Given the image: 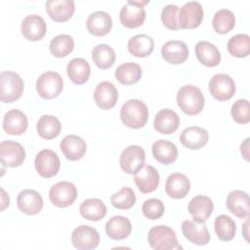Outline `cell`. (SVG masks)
Segmentation results:
<instances>
[{"mask_svg":"<svg viewBox=\"0 0 250 250\" xmlns=\"http://www.w3.org/2000/svg\"><path fill=\"white\" fill-rule=\"evenodd\" d=\"M88 31L94 36H104L112 27V20L108 13L96 11L91 13L86 21Z\"/></svg>","mask_w":250,"mask_h":250,"instance_id":"obj_19","label":"cell"},{"mask_svg":"<svg viewBox=\"0 0 250 250\" xmlns=\"http://www.w3.org/2000/svg\"><path fill=\"white\" fill-rule=\"evenodd\" d=\"M0 159L6 167H18L25 159V150L18 142L3 141L0 144Z\"/></svg>","mask_w":250,"mask_h":250,"instance_id":"obj_13","label":"cell"},{"mask_svg":"<svg viewBox=\"0 0 250 250\" xmlns=\"http://www.w3.org/2000/svg\"><path fill=\"white\" fill-rule=\"evenodd\" d=\"M1 191H2V210H4L7 206H9V203H10V198H9V195L6 194L5 190L3 188H1Z\"/></svg>","mask_w":250,"mask_h":250,"instance_id":"obj_47","label":"cell"},{"mask_svg":"<svg viewBox=\"0 0 250 250\" xmlns=\"http://www.w3.org/2000/svg\"><path fill=\"white\" fill-rule=\"evenodd\" d=\"M214 229L220 240L230 241L235 235L236 225L230 217L227 215H220L215 219Z\"/></svg>","mask_w":250,"mask_h":250,"instance_id":"obj_38","label":"cell"},{"mask_svg":"<svg viewBox=\"0 0 250 250\" xmlns=\"http://www.w3.org/2000/svg\"><path fill=\"white\" fill-rule=\"evenodd\" d=\"M178 15L179 7L174 4H168L161 11V21L163 24L169 29H180L178 24Z\"/></svg>","mask_w":250,"mask_h":250,"instance_id":"obj_45","label":"cell"},{"mask_svg":"<svg viewBox=\"0 0 250 250\" xmlns=\"http://www.w3.org/2000/svg\"><path fill=\"white\" fill-rule=\"evenodd\" d=\"M235 24V17L233 13L229 9H221L215 13L212 25L214 30L220 34H226L229 32Z\"/></svg>","mask_w":250,"mask_h":250,"instance_id":"obj_39","label":"cell"},{"mask_svg":"<svg viewBox=\"0 0 250 250\" xmlns=\"http://www.w3.org/2000/svg\"><path fill=\"white\" fill-rule=\"evenodd\" d=\"M92 59L98 67L106 69L114 63L115 52L107 44H99L92 50Z\"/></svg>","mask_w":250,"mask_h":250,"instance_id":"obj_37","label":"cell"},{"mask_svg":"<svg viewBox=\"0 0 250 250\" xmlns=\"http://www.w3.org/2000/svg\"><path fill=\"white\" fill-rule=\"evenodd\" d=\"M147 241L154 250H176L182 249L175 231L163 225L152 227L147 233Z\"/></svg>","mask_w":250,"mask_h":250,"instance_id":"obj_3","label":"cell"},{"mask_svg":"<svg viewBox=\"0 0 250 250\" xmlns=\"http://www.w3.org/2000/svg\"><path fill=\"white\" fill-rule=\"evenodd\" d=\"M203 8L199 2H187L179 9L178 24L179 28H195L200 25L203 19Z\"/></svg>","mask_w":250,"mask_h":250,"instance_id":"obj_9","label":"cell"},{"mask_svg":"<svg viewBox=\"0 0 250 250\" xmlns=\"http://www.w3.org/2000/svg\"><path fill=\"white\" fill-rule=\"evenodd\" d=\"M45 6L50 18L58 22L69 20L75 10L73 0H49Z\"/></svg>","mask_w":250,"mask_h":250,"instance_id":"obj_21","label":"cell"},{"mask_svg":"<svg viewBox=\"0 0 250 250\" xmlns=\"http://www.w3.org/2000/svg\"><path fill=\"white\" fill-rule=\"evenodd\" d=\"M190 189L188 178L182 173H173L168 176L165 183L166 193L175 199H181L188 195Z\"/></svg>","mask_w":250,"mask_h":250,"instance_id":"obj_23","label":"cell"},{"mask_svg":"<svg viewBox=\"0 0 250 250\" xmlns=\"http://www.w3.org/2000/svg\"><path fill=\"white\" fill-rule=\"evenodd\" d=\"M120 118L123 124L129 128H142L146 125L148 118L147 106L140 100H128L120 109Z\"/></svg>","mask_w":250,"mask_h":250,"instance_id":"obj_1","label":"cell"},{"mask_svg":"<svg viewBox=\"0 0 250 250\" xmlns=\"http://www.w3.org/2000/svg\"><path fill=\"white\" fill-rule=\"evenodd\" d=\"M195 56L197 60L204 65L208 67L216 66L221 62V53L218 48L208 42V41H199L194 47Z\"/></svg>","mask_w":250,"mask_h":250,"instance_id":"obj_29","label":"cell"},{"mask_svg":"<svg viewBox=\"0 0 250 250\" xmlns=\"http://www.w3.org/2000/svg\"><path fill=\"white\" fill-rule=\"evenodd\" d=\"M182 232L188 240L196 245H205L210 241V233L203 223L186 220L182 223Z\"/></svg>","mask_w":250,"mask_h":250,"instance_id":"obj_18","label":"cell"},{"mask_svg":"<svg viewBox=\"0 0 250 250\" xmlns=\"http://www.w3.org/2000/svg\"><path fill=\"white\" fill-rule=\"evenodd\" d=\"M21 31L23 37L29 41L41 40L47 31L44 19L38 15L26 16L21 21Z\"/></svg>","mask_w":250,"mask_h":250,"instance_id":"obj_14","label":"cell"},{"mask_svg":"<svg viewBox=\"0 0 250 250\" xmlns=\"http://www.w3.org/2000/svg\"><path fill=\"white\" fill-rule=\"evenodd\" d=\"M74 48V41L70 35L59 34L55 36L49 45L50 52L57 58H63L69 55Z\"/></svg>","mask_w":250,"mask_h":250,"instance_id":"obj_40","label":"cell"},{"mask_svg":"<svg viewBox=\"0 0 250 250\" xmlns=\"http://www.w3.org/2000/svg\"><path fill=\"white\" fill-rule=\"evenodd\" d=\"M34 166L41 177L51 178L58 174L61 162L55 151L52 149H42L35 156Z\"/></svg>","mask_w":250,"mask_h":250,"instance_id":"obj_11","label":"cell"},{"mask_svg":"<svg viewBox=\"0 0 250 250\" xmlns=\"http://www.w3.org/2000/svg\"><path fill=\"white\" fill-rule=\"evenodd\" d=\"M228 51L236 58H245L250 53V37L247 34H236L228 42Z\"/></svg>","mask_w":250,"mask_h":250,"instance_id":"obj_41","label":"cell"},{"mask_svg":"<svg viewBox=\"0 0 250 250\" xmlns=\"http://www.w3.org/2000/svg\"><path fill=\"white\" fill-rule=\"evenodd\" d=\"M128 51L135 57L145 58L149 56L154 49V41L147 34H137L128 41Z\"/></svg>","mask_w":250,"mask_h":250,"instance_id":"obj_33","label":"cell"},{"mask_svg":"<svg viewBox=\"0 0 250 250\" xmlns=\"http://www.w3.org/2000/svg\"><path fill=\"white\" fill-rule=\"evenodd\" d=\"M132 230V225L128 218L123 216H114L105 224L106 235L115 240L127 238Z\"/></svg>","mask_w":250,"mask_h":250,"instance_id":"obj_30","label":"cell"},{"mask_svg":"<svg viewBox=\"0 0 250 250\" xmlns=\"http://www.w3.org/2000/svg\"><path fill=\"white\" fill-rule=\"evenodd\" d=\"M143 71L141 66L136 62H124L115 70V78L121 84L132 85L137 83L142 77Z\"/></svg>","mask_w":250,"mask_h":250,"instance_id":"obj_36","label":"cell"},{"mask_svg":"<svg viewBox=\"0 0 250 250\" xmlns=\"http://www.w3.org/2000/svg\"><path fill=\"white\" fill-rule=\"evenodd\" d=\"M146 152L140 146H129L120 154L119 164L121 169L129 174H137L145 165Z\"/></svg>","mask_w":250,"mask_h":250,"instance_id":"obj_7","label":"cell"},{"mask_svg":"<svg viewBox=\"0 0 250 250\" xmlns=\"http://www.w3.org/2000/svg\"><path fill=\"white\" fill-rule=\"evenodd\" d=\"M148 1H127L119 13L120 22L127 28H136L142 25L146 20L145 5Z\"/></svg>","mask_w":250,"mask_h":250,"instance_id":"obj_6","label":"cell"},{"mask_svg":"<svg viewBox=\"0 0 250 250\" xmlns=\"http://www.w3.org/2000/svg\"><path fill=\"white\" fill-rule=\"evenodd\" d=\"M62 77L55 71L44 72L36 80L37 93L45 100H51L58 97L62 91Z\"/></svg>","mask_w":250,"mask_h":250,"instance_id":"obj_5","label":"cell"},{"mask_svg":"<svg viewBox=\"0 0 250 250\" xmlns=\"http://www.w3.org/2000/svg\"><path fill=\"white\" fill-rule=\"evenodd\" d=\"M22 78L14 71H2L0 74V100L13 103L21 98L23 92Z\"/></svg>","mask_w":250,"mask_h":250,"instance_id":"obj_4","label":"cell"},{"mask_svg":"<svg viewBox=\"0 0 250 250\" xmlns=\"http://www.w3.org/2000/svg\"><path fill=\"white\" fill-rule=\"evenodd\" d=\"M177 104L188 115H196L204 107V96L199 88L193 85H185L177 93Z\"/></svg>","mask_w":250,"mask_h":250,"instance_id":"obj_2","label":"cell"},{"mask_svg":"<svg viewBox=\"0 0 250 250\" xmlns=\"http://www.w3.org/2000/svg\"><path fill=\"white\" fill-rule=\"evenodd\" d=\"M110 202L117 209L127 210L135 205L136 194L131 188L123 187L119 191L110 196Z\"/></svg>","mask_w":250,"mask_h":250,"instance_id":"obj_42","label":"cell"},{"mask_svg":"<svg viewBox=\"0 0 250 250\" xmlns=\"http://www.w3.org/2000/svg\"><path fill=\"white\" fill-rule=\"evenodd\" d=\"M214 209V204L208 196L199 194L191 198L188 210L192 219L198 223H204L208 220Z\"/></svg>","mask_w":250,"mask_h":250,"instance_id":"obj_20","label":"cell"},{"mask_svg":"<svg viewBox=\"0 0 250 250\" xmlns=\"http://www.w3.org/2000/svg\"><path fill=\"white\" fill-rule=\"evenodd\" d=\"M209 92L218 101H228L235 93V83L233 79L226 73L215 74L208 84Z\"/></svg>","mask_w":250,"mask_h":250,"instance_id":"obj_10","label":"cell"},{"mask_svg":"<svg viewBox=\"0 0 250 250\" xmlns=\"http://www.w3.org/2000/svg\"><path fill=\"white\" fill-rule=\"evenodd\" d=\"M28 121L26 115L19 109H11L4 115L3 118V129L7 134L10 135H21L27 129Z\"/></svg>","mask_w":250,"mask_h":250,"instance_id":"obj_24","label":"cell"},{"mask_svg":"<svg viewBox=\"0 0 250 250\" xmlns=\"http://www.w3.org/2000/svg\"><path fill=\"white\" fill-rule=\"evenodd\" d=\"M80 215L89 221H100L106 214L105 204L99 198H88L79 207Z\"/></svg>","mask_w":250,"mask_h":250,"instance_id":"obj_34","label":"cell"},{"mask_svg":"<svg viewBox=\"0 0 250 250\" xmlns=\"http://www.w3.org/2000/svg\"><path fill=\"white\" fill-rule=\"evenodd\" d=\"M230 114L232 119L239 124H247L250 121V106L246 99H239L231 106Z\"/></svg>","mask_w":250,"mask_h":250,"instance_id":"obj_43","label":"cell"},{"mask_svg":"<svg viewBox=\"0 0 250 250\" xmlns=\"http://www.w3.org/2000/svg\"><path fill=\"white\" fill-rule=\"evenodd\" d=\"M61 150L66 159L76 161L81 159L87 149L85 141L76 135H67L61 142Z\"/></svg>","mask_w":250,"mask_h":250,"instance_id":"obj_22","label":"cell"},{"mask_svg":"<svg viewBox=\"0 0 250 250\" xmlns=\"http://www.w3.org/2000/svg\"><path fill=\"white\" fill-rule=\"evenodd\" d=\"M66 71L69 79L76 85H82L88 81L91 67L83 58L72 59L66 66Z\"/></svg>","mask_w":250,"mask_h":250,"instance_id":"obj_31","label":"cell"},{"mask_svg":"<svg viewBox=\"0 0 250 250\" xmlns=\"http://www.w3.org/2000/svg\"><path fill=\"white\" fill-rule=\"evenodd\" d=\"M209 140L207 130L199 126L186 128L180 135V141L183 146L189 149H199L204 146Z\"/></svg>","mask_w":250,"mask_h":250,"instance_id":"obj_25","label":"cell"},{"mask_svg":"<svg viewBox=\"0 0 250 250\" xmlns=\"http://www.w3.org/2000/svg\"><path fill=\"white\" fill-rule=\"evenodd\" d=\"M36 128L41 138L45 140H51L60 135L62 124L56 116L44 114L37 121Z\"/></svg>","mask_w":250,"mask_h":250,"instance_id":"obj_35","label":"cell"},{"mask_svg":"<svg viewBox=\"0 0 250 250\" xmlns=\"http://www.w3.org/2000/svg\"><path fill=\"white\" fill-rule=\"evenodd\" d=\"M143 214L148 220H157L164 214L165 208L163 202L158 198L146 199L142 206Z\"/></svg>","mask_w":250,"mask_h":250,"instance_id":"obj_44","label":"cell"},{"mask_svg":"<svg viewBox=\"0 0 250 250\" xmlns=\"http://www.w3.org/2000/svg\"><path fill=\"white\" fill-rule=\"evenodd\" d=\"M77 197L76 187L70 182H59L51 187L49 198L51 202L60 208L70 206Z\"/></svg>","mask_w":250,"mask_h":250,"instance_id":"obj_8","label":"cell"},{"mask_svg":"<svg viewBox=\"0 0 250 250\" xmlns=\"http://www.w3.org/2000/svg\"><path fill=\"white\" fill-rule=\"evenodd\" d=\"M153 125L158 133L169 135L178 129L180 125V117L174 110L163 108L156 113Z\"/></svg>","mask_w":250,"mask_h":250,"instance_id":"obj_26","label":"cell"},{"mask_svg":"<svg viewBox=\"0 0 250 250\" xmlns=\"http://www.w3.org/2000/svg\"><path fill=\"white\" fill-rule=\"evenodd\" d=\"M153 157L164 165L172 164L178 157L177 146L170 141L158 140L152 145Z\"/></svg>","mask_w":250,"mask_h":250,"instance_id":"obj_32","label":"cell"},{"mask_svg":"<svg viewBox=\"0 0 250 250\" xmlns=\"http://www.w3.org/2000/svg\"><path fill=\"white\" fill-rule=\"evenodd\" d=\"M159 173L151 165H144V167L134 176L135 184L139 190L143 193L154 191L159 185Z\"/></svg>","mask_w":250,"mask_h":250,"instance_id":"obj_16","label":"cell"},{"mask_svg":"<svg viewBox=\"0 0 250 250\" xmlns=\"http://www.w3.org/2000/svg\"><path fill=\"white\" fill-rule=\"evenodd\" d=\"M248 148H249V138H247L240 146V151H241V154L242 156L245 158V160H249L248 156H249V151H248Z\"/></svg>","mask_w":250,"mask_h":250,"instance_id":"obj_46","label":"cell"},{"mask_svg":"<svg viewBox=\"0 0 250 250\" xmlns=\"http://www.w3.org/2000/svg\"><path fill=\"white\" fill-rule=\"evenodd\" d=\"M118 99V92L115 86L109 81L100 82L94 91V100L102 109L112 108Z\"/></svg>","mask_w":250,"mask_h":250,"instance_id":"obj_17","label":"cell"},{"mask_svg":"<svg viewBox=\"0 0 250 250\" xmlns=\"http://www.w3.org/2000/svg\"><path fill=\"white\" fill-rule=\"evenodd\" d=\"M71 242L78 250H92L98 247L100 243V234L96 229L82 225L73 229Z\"/></svg>","mask_w":250,"mask_h":250,"instance_id":"obj_12","label":"cell"},{"mask_svg":"<svg viewBox=\"0 0 250 250\" xmlns=\"http://www.w3.org/2000/svg\"><path fill=\"white\" fill-rule=\"evenodd\" d=\"M226 205L237 218L244 219L249 215V195L245 191L239 189L230 191L227 196Z\"/></svg>","mask_w":250,"mask_h":250,"instance_id":"obj_28","label":"cell"},{"mask_svg":"<svg viewBox=\"0 0 250 250\" xmlns=\"http://www.w3.org/2000/svg\"><path fill=\"white\" fill-rule=\"evenodd\" d=\"M161 55L167 62L179 64L188 58V49L186 43L182 41L170 40L162 46Z\"/></svg>","mask_w":250,"mask_h":250,"instance_id":"obj_27","label":"cell"},{"mask_svg":"<svg viewBox=\"0 0 250 250\" xmlns=\"http://www.w3.org/2000/svg\"><path fill=\"white\" fill-rule=\"evenodd\" d=\"M17 204L20 211L26 215H36L43 208V198L34 189H23L18 194Z\"/></svg>","mask_w":250,"mask_h":250,"instance_id":"obj_15","label":"cell"}]
</instances>
